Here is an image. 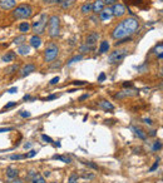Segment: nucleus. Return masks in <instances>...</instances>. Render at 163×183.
<instances>
[{"mask_svg":"<svg viewBox=\"0 0 163 183\" xmlns=\"http://www.w3.org/2000/svg\"><path fill=\"white\" fill-rule=\"evenodd\" d=\"M139 28V21L137 20L135 18H127L122 20L118 25L113 29V33H112V36L114 39L119 40V39H123V38H127V36H132L133 34L137 32Z\"/></svg>","mask_w":163,"mask_h":183,"instance_id":"obj_1","label":"nucleus"},{"mask_svg":"<svg viewBox=\"0 0 163 183\" xmlns=\"http://www.w3.org/2000/svg\"><path fill=\"white\" fill-rule=\"evenodd\" d=\"M33 14V9L30 5H26V4H21V5L17 6L13 11V15L15 19H28L32 17Z\"/></svg>","mask_w":163,"mask_h":183,"instance_id":"obj_2","label":"nucleus"},{"mask_svg":"<svg viewBox=\"0 0 163 183\" xmlns=\"http://www.w3.org/2000/svg\"><path fill=\"white\" fill-rule=\"evenodd\" d=\"M59 25H60V19L56 17V15H52V17L49 18V23H48L49 36L56 38L59 35Z\"/></svg>","mask_w":163,"mask_h":183,"instance_id":"obj_3","label":"nucleus"},{"mask_svg":"<svg viewBox=\"0 0 163 183\" xmlns=\"http://www.w3.org/2000/svg\"><path fill=\"white\" fill-rule=\"evenodd\" d=\"M47 21H48V15L47 14H41V17L38 19L36 21L33 23V33L35 35H39V34H43L44 33V29H45V25H47Z\"/></svg>","mask_w":163,"mask_h":183,"instance_id":"obj_4","label":"nucleus"},{"mask_svg":"<svg viewBox=\"0 0 163 183\" xmlns=\"http://www.w3.org/2000/svg\"><path fill=\"white\" fill-rule=\"evenodd\" d=\"M128 54V49L123 48V49H117V50L112 52L108 56V63L111 64H114V63H118L120 62L122 59L126 58V55Z\"/></svg>","mask_w":163,"mask_h":183,"instance_id":"obj_5","label":"nucleus"},{"mask_svg":"<svg viewBox=\"0 0 163 183\" xmlns=\"http://www.w3.org/2000/svg\"><path fill=\"white\" fill-rule=\"evenodd\" d=\"M58 53H59V49L55 44H49L48 48L44 52V60L45 62H53L58 56Z\"/></svg>","mask_w":163,"mask_h":183,"instance_id":"obj_6","label":"nucleus"},{"mask_svg":"<svg viewBox=\"0 0 163 183\" xmlns=\"http://www.w3.org/2000/svg\"><path fill=\"white\" fill-rule=\"evenodd\" d=\"M112 13L114 17L117 18H122L124 14H126V8L122 4H114V6H113L112 9Z\"/></svg>","mask_w":163,"mask_h":183,"instance_id":"obj_7","label":"nucleus"},{"mask_svg":"<svg viewBox=\"0 0 163 183\" xmlns=\"http://www.w3.org/2000/svg\"><path fill=\"white\" fill-rule=\"evenodd\" d=\"M99 39V34L98 33H90L87 35L85 38V45H89V47H94L96 43Z\"/></svg>","mask_w":163,"mask_h":183,"instance_id":"obj_8","label":"nucleus"},{"mask_svg":"<svg viewBox=\"0 0 163 183\" xmlns=\"http://www.w3.org/2000/svg\"><path fill=\"white\" fill-rule=\"evenodd\" d=\"M17 5V0H1L0 1V8L4 10H9Z\"/></svg>","mask_w":163,"mask_h":183,"instance_id":"obj_9","label":"nucleus"},{"mask_svg":"<svg viewBox=\"0 0 163 183\" xmlns=\"http://www.w3.org/2000/svg\"><path fill=\"white\" fill-rule=\"evenodd\" d=\"M34 70H35V65H34V64H26V65H24L21 68L20 75H21V77H26V75L30 74Z\"/></svg>","mask_w":163,"mask_h":183,"instance_id":"obj_10","label":"nucleus"},{"mask_svg":"<svg viewBox=\"0 0 163 183\" xmlns=\"http://www.w3.org/2000/svg\"><path fill=\"white\" fill-rule=\"evenodd\" d=\"M29 44H30V47H33V48L38 49V48H39L40 45H41V39H40V36H39V35H33L32 38H30Z\"/></svg>","mask_w":163,"mask_h":183,"instance_id":"obj_11","label":"nucleus"},{"mask_svg":"<svg viewBox=\"0 0 163 183\" xmlns=\"http://www.w3.org/2000/svg\"><path fill=\"white\" fill-rule=\"evenodd\" d=\"M113 17V13H112V9L108 8V9H103L100 11V19L102 20H109Z\"/></svg>","mask_w":163,"mask_h":183,"instance_id":"obj_12","label":"nucleus"},{"mask_svg":"<svg viewBox=\"0 0 163 183\" xmlns=\"http://www.w3.org/2000/svg\"><path fill=\"white\" fill-rule=\"evenodd\" d=\"M104 8V3L103 0H96V3L93 4V8H92V11L94 13H100Z\"/></svg>","mask_w":163,"mask_h":183,"instance_id":"obj_13","label":"nucleus"},{"mask_svg":"<svg viewBox=\"0 0 163 183\" xmlns=\"http://www.w3.org/2000/svg\"><path fill=\"white\" fill-rule=\"evenodd\" d=\"M30 53V47L28 44H21L18 47V54L20 55H28Z\"/></svg>","mask_w":163,"mask_h":183,"instance_id":"obj_14","label":"nucleus"},{"mask_svg":"<svg viewBox=\"0 0 163 183\" xmlns=\"http://www.w3.org/2000/svg\"><path fill=\"white\" fill-rule=\"evenodd\" d=\"M131 129H132V131H133V132L135 133V134L138 136V138H141L142 140H146V139H147V134H146V133L142 131L141 128H138V127H134V125H132V127H131Z\"/></svg>","mask_w":163,"mask_h":183,"instance_id":"obj_15","label":"nucleus"},{"mask_svg":"<svg viewBox=\"0 0 163 183\" xmlns=\"http://www.w3.org/2000/svg\"><path fill=\"white\" fill-rule=\"evenodd\" d=\"M19 176V171L15 169V168H11V167H9V168H6V177L10 178V180H15Z\"/></svg>","mask_w":163,"mask_h":183,"instance_id":"obj_16","label":"nucleus"},{"mask_svg":"<svg viewBox=\"0 0 163 183\" xmlns=\"http://www.w3.org/2000/svg\"><path fill=\"white\" fill-rule=\"evenodd\" d=\"M15 59V53L14 52H8L6 54H4L1 56V60L5 63H9V62H13V60Z\"/></svg>","mask_w":163,"mask_h":183,"instance_id":"obj_17","label":"nucleus"},{"mask_svg":"<svg viewBox=\"0 0 163 183\" xmlns=\"http://www.w3.org/2000/svg\"><path fill=\"white\" fill-rule=\"evenodd\" d=\"M99 107H102V108L105 109V110H113V109H114V105H113L111 102H108V100H100L99 102Z\"/></svg>","mask_w":163,"mask_h":183,"instance_id":"obj_18","label":"nucleus"},{"mask_svg":"<svg viewBox=\"0 0 163 183\" xmlns=\"http://www.w3.org/2000/svg\"><path fill=\"white\" fill-rule=\"evenodd\" d=\"M19 30L23 33V34H26V33H29V30H30V24L28 21H23L19 24Z\"/></svg>","mask_w":163,"mask_h":183,"instance_id":"obj_19","label":"nucleus"},{"mask_svg":"<svg viewBox=\"0 0 163 183\" xmlns=\"http://www.w3.org/2000/svg\"><path fill=\"white\" fill-rule=\"evenodd\" d=\"M32 182L33 183H45V178L40 173H35L32 177Z\"/></svg>","mask_w":163,"mask_h":183,"instance_id":"obj_20","label":"nucleus"},{"mask_svg":"<svg viewBox=\"0 0 163 183\" xmlns=\"http://www.w3.org/2000/svg\"><path fill=\"white\" fill-rule=\"evenodd\" d=\"M108 50H109V43L107 40H103L100 43V47H99V53L103 54V53H107Z\"/></svg>","mask_w":163,"mask_h":183,"instance_id":"obj_21","label":"nucleus"},{"mask_svg":"<svg viewBox=\"0 0 163 183\" xmlns=\"http://www.w3.org/2000/svg\"><path fill=\"white\" fill-rule=\"evenodd\" d=\"M53 158L54 159H58V161H62L64 163H70V158L69 157H67V155H58V154H55V155H53Z\"/></svg>","mask_w":163,"mask_h":183,"instance_id":"obj_22","label":"nucleus"},{"mask_svg":"<svg viewBox=\"0 0 163 183\" xmlns=\"http://www.w3.org/2000/svg\"><path fill=\"white\" fill-rule=\"evenodd\" d=\"M92 8H93V4H90V3L84 4V5L82 6V13H83V14H88V13H90V11H92Z\"/></svg>","mask_w":163,"mask_h":183,"instance_id":"obj_23","label":"nucleus"},{"mask_svg":"<svg viewBox=\"0 0 163 183\" xmlns=\"http://www.w3.org/2000/svg\"><path fill=\"white\" fill-rule=\"evenodd\" d=\"M18 69H19V65H17V64H14V65H11V67H9V68H6V74H13V73H15V72H18Z\"/></svg>","mask_w":163,"mask_h":183,"instance_id":"obj_24","label":"nucleus"},{"mask_svg":"<svg viewBox=\"0 0 163 183\" xmlns=\"http://www.w3.org/2000/svg\"><path fill=\"white\" fill-rule=\"evenodd\" d=\"M78 180H79V176L77 173H72L69 180H68V183H78Z\"/></svg>","mask_w":163,"mask_h":183,"instance_id":"obj_25","label":"nucleus"},{"mask_svg":"<svg viewBox=\"0 0 163 183\" xmlns=\"http://www.w3.org/2000/svg\"><path fill=\"white\" fill-rule=\"evenodd\" d=\"M161 148H162V142H161V140H156L154 144H153V147H152V151L153 152H158Z\"/></svg>","mask_w":163,"mask_h":183,"instance_id":"obj_26","label":"nucleus"},{"mask_svg":"<svg viewBox=\"0 0 163 183\" xmlns=\"http://www.w3.org/2000/svg\"><path fill=\"white\" fill-rule=\"evenodd\" d=\"M60 4H62V8L67 9V8H69L73 4V0H60Z\"/></svg>","mask_w":163,"mask_h":183,"instance_id":"obj_27","label":"nucleus"},{"mask_svg":"<svg viewBox=\"0 0 163 183\" xmlns=\"http://www.w3.org/2000/svg\"><path fill=\"white\" fill-rule=\"evenodd\" d=\"M25 36L24 35H21V36H18V38H15L14 39V43L17 44V45H21V44H24V41H25Z\"/></svg>","mask_w":163,"mask_h":183,"instance_id":"obj_28","label":"nucleus"},{"mask_svg":"<svg viewBox=\"0 0 163 183\" xmlns=\"http://www.w3.org/2000/svg\"><path fill=\"white\" fill-rule=\"evenodd\" d=\"M132 40V36H127V38H123V39H119L118 41H116V47H118L120 44H124V43H128V41Z\"/></svg>","mask_w":163,"mask_h":183,"instance_id":"obj_29","label":"nucleus"},{"mask_svg":"<svg viewBox=\"0 0 163 183\" xmlns=\"http://www.w3.org/2000/svg\"><path fill=\"white\" fill-rule=\"evenodd\" d=\"M23 158H26L25 154H13V155H10V159H13V161H18V159H23Z\"/></svg>","mask_w":163,"mask_h":183,"instance_id":"obj_30","label":"nucleus"},{"mask_svg":"<svg viewBox=\"0 0 163 183\" xmlns=\"http://www.w3.org/2000/svg\"><path fill=\"white\" fill-rule=\"evenodd\" d=\"M87 167H89V168H92V169H96L98 171V166L96 164V163H93V162H83Z\"/></svg>","mask_w":163,"mask_h":183,"instance_id":"obj_31","label":"nucleus"},{"mask_svg":"<svg viewBox=\"0 0 163 183\" xmlns=\"http://www.w3.org/2000/svg\"><path fill=\"white\" fill-rule=\"evenodd\" d=\"M160 161H161V159H160V158H157V161L154 162V164L149 168V172H154V171H156V169L158 168V166H160Z\"/></svg>","mask_w":163,"mask_h":183,"instance_id":"obj_32","label":"nucleus"},{"mask_svg":"<svg viewBox=\"0 0 163 183\" xmlns=\"http://www.w3.org/2000/svg\"><path fill=\"white\" fill-rule=\"evenodd\" d=\"M19 116L21 118H29L32 114H30V112H28V110H21V112H19Z\"/></svg>","mask_w":163,"mask_h":183,"instance_id":"obj_33","label":"nucleus"},{"mask_svg":"<svg viewBox=\"0 0 163 183\" xmlns=\"http://www.w3.org/2000/svg\"><path fill=\"white\" fill-rule=\"evenodd\" d=\"M82 58H83L82 55H75L74 58H72L69 62H68V64H73V63H75V62H79V60H82Z\"/></svg>","mask_w":163,"mask_h":183,"instance_id":"obj_34","label":"nucleus"},{"mask_svg":"<svg viewBox=\"0 0 163 183\" xmlns=\"http://www.w3.org/2000/svg\"><path fill=\"white\" fill-rule=\"evenodd\" d=\"M92 49H93V47H89V45H83V47H80V52L87 53V52L92 50Z\"/></svg>","mask_w":163,"mask_h":183,"instance_id":"obj_35","label":"nucleus"},{"mask_svg":"<svg viewBox=\"0 0 163 183\" xmlns=\"http://www.w3.org/2000/svg\"><path fill=\"white\" fill-rule=\"evenodd\" d=\"M41 139H43L44 142H47V143H53V139L50 138V137H48L47 134H43V136H41Z\"/></svg>","mask_w":163,"mask_h":183,"instance_id":"obj_36","label":"nucleus"},{"mask_svg":"<svg viewBox=\"0 0 163 183\" xmlns=\"http://www.w3.org/2000/svg\"><path fill=\"white\" fill-rule=\"evenodd\" d=\"M17 104V102H10V103H8V104H5L4 105V108H3V110H5V109H9V108H13V107Z\"/></svg>","mask_w":163,"mask_h":183,"instance_id":"obj_37","label":"nucleus"},{"mask_svg":"<svg viewBox=\"0 0 163 183\" xmlns=\"http://www.w3.org/2000/svg\"><path fill=\"white\" fill-rule=\"evenodd\" d=\"M41 1L45 4H56V3H60V0H41Z\"/></svg>","mask_w":163,"mask_h":183,"instance_id":"obj_38","label":"nucleus"},{"mask_svg":"<svg viewBox=\"0 0 163 183\" xmlns=\"http://www.w3.org/2000/svg\"><path fill=\"white\" fill-rule=\"evenodd\" d=\"M56 98H58V95H56V94H53V95H49V97L44 98L43 100H53V99H56Z\"/></svg>","mask_w":163,"mask_h":183,"instance_id":"obj_39","label":"nucleus"},{"mask_svg":"<svg viewBox=\"0 0 163 183\" xmlns=\"http://www.w3.org/2000/svg\"><path fill=\"white\" fill-rule=\"evenodd\" d=\"M35 154H36V151H30L28 154H25V157H26V158H32V157H34Z\"/></svg>","mask_w":163,"mask_h":183,"instance_id":"obj_40","label":"nucleus"},{"mask_svg":"<svg viewBox=\"0 0 163 183\" xmlns=\"http://www.w3.org/2000/svg\"><path fill=\"white\" fill-rule=\"evenodd\" d=\"M82 177L85 178V180H87V178H89V180H93V178H94V174H90V173L87 174V173H84V174H82Z\"/></svg>","mask_w":163,"mask_h":183,"instance_id":"obj_41","label":"nucleus"},{"mask_svg":"<svg viewBox=\"0 0 163 183\" xmlns=\"http://www.w3.org/2000/svg\"><path fill=\"white\" fill-rule=\"evenodd\" d=\"M58 82H59V77H54V78H53V79H52V80L49 82V83H50L52 85H54V84H56V83H58Z\"/></svg>","mask_w":163,"mask_h":183,"instance_id":"obj_42","label":"nucleus"},{"mask_svg":"<svg viewBox=\"0 0 163 183\" xmlns=\"http://www.w3.org/2000/svg\"><path fill=\"white\" fill-rule=\"evenodd\" d=\"M87 82H84V80H77V82H73V84L74 85H84Z\"/></svg>","mask_w":163,"mask_h":183,"instance_id":"obj_43","label":"nucleus"},{"mask_svg":"<svg viewBox=\"0 0 163 183\" xmlns=\"http://www.w3.org/2000/svg\"><path fill=\"white\" fill-rule=\"evenodd\" d=\"M23 100H35V98H32L30 97V95H24V97H23Z\"/></svg>","mask_w":163,"mask_h":183,"instance_id":"obj_44","label":"nucleus"},{"mask_svg":"<svg viewBox=\"0 0 163 183\" xmlns=\"http://www.w3.org/2000/svg\"><path fill=\"white\" fill-rule=\"evenodd\" d=\"M117 0H103L104 4H107V5H112V4H114Z\"/></svg>","mask_w":163,"mask_h":183,"instance_id":"obj_45","label":"nucleus"},{"mask_svg":"<svg viewBox=\"0 0 163 183\" xmlns=\"http://www.w3.org/2000/svg\"><path fill=\"white\" fill-rule=\"evenodd\" d=\"M104 79H105V74L104 73H100V75L98 77V82H103Z\"/></svg>","mask_w":163,"mask_h":183,"instance_id":"obj_46","label":"nucleus"},{"mask_svg":"<svg viewBox=\"0 0 163 183\" xmlns=\"http://www.w3.org/2000/svg\"><path fill=\"white\" fill-rule=\"evenodd\" d=\"M8 92H9L10 94H14L15 92H18V88L17 87H13V88H10V89H8Z\"/></svg>","mask_w":163,"mask_h":183,"instance_id":"obj_47","label":"nucleus"},{"mask_svg":"<svg viewBox=\"0 0 163 183\" xmlns=\"http://www.w3.org/2000/svg\"><path fill=\"white\" fill-rule=\"evenodd\" d=\"M13 131V128H0V133H4V132H10Z\"/></svg>","mask_w":163,"mask_h":183,"instance_id":"obj_48","label":"nucleus"},{"mask_svg":"<svg viewBox=\"0 0 163 183\" xmlns=\"http://www.w3.org/2000/svg\"><path fill=\"white\" fill-rule=\"evenodd\" d=\"M123 87H124V88H127V87H133V83H132V82H126V83H123Z\"/></svg>","mask_w":163,"mask_h":183,"instance_id":"obj_49","label":"nucleus"},{"mask_svg":"<svg viewBox=\"0 0 163 183\" xmlns=\"http://www.w3.org/2000/svg\"><path fill=\"white\" fill-rule=\"evenodd\" d=\"M143 122H144L146 124H148V125H152V120H151L149 118H144V119H143Z\"/></svg>","mask_w":163,"mask_h":183,"instance_id":"obj_50","label":"nucleus"},{"mask_svg":"<svg viewBox=\"0 0 163 183\" xmlns=\"http://www.w3.org/2000/svg\"><path fill=\"white\" fill-rule=\"evenodd\" d=\"M88 97H89V94H83L82 97L79 98V100H80V102H82V100H85V99H88Z\"/></svg>","mask_w":163,"mask_h":183,"instance_id":"obj_51","label":"nucleus"},{"mask_svg":"<svg viewBox=\"0 0 163 183\" xmlns=\"http://www.w3.org/2000/svg\"><path fill=\"white\" fill-rule=\"evenodd\" d=\"M9 183H24V181H21V180H17V178H15V180H13V181L9 182Z\"/></svg>","mask_w":163,"mask_h":183,"instance_id":"obj_52","label":"nucleus"},{"mask_svg":"<svg viewBox=\"0 0 163 183\" xmlns=\"http://www.w3.org/2000/svg\"><path fill=\"white\" fill-rule=\"evenodd\" d=\"M149 136H152V137H156V136H157L156 131H151V132H149Z\"/></svg>","mask_w":163,"mask_h":183,"instance_id":"obj_53","label":"nucleus"},{"mask_svg":"<svg viewBox=\"0 0 163 183\" xmlns=\"http://www.w3.org/2000/svg\"><path fill=\"white\" fill-rule=\"evenodd\" d=\"M44 176H45V177H49V176H50V172H49V171H45V172H44Z\"/></svg>","mask_w":163,"mask_h":183,"instance_id":"obj_54","label":"nucleus"},{"mask_svg":"<svg viewBox=\"0 0 163 183\" xmlns=\"http://www.w3.org/2000/svg\"><path fill=\"white\" fill-rule=\"evenodd\" d=\"M25 148H26V149H28V148H30V147H32V144H30V143H26L25 144V146H24Z\"/></svg>","mask_w":163,"mask_h":183,"instance_id":"obj_55","label":"nucleus"},{"mask_svg":"<svg viewBox=\"0 0 163 183\" xmlns=\"http://www.w3.org/2000/svg\"><path fill=\"white\" fill-rule=\"evenodd\" d=\"M53 183H55V182H53Z\"/></svg>","mask_w":163,"mask_h":183,"instance_id":"obj_56","label":"nucleus"},{"mask_svg":"<svg viewBox=\"0 0 163 183\" xmlns=\"http://www.w3.org/2000/svg\"><path fill=\"white\" fill-rule=\"evenodd\" d=\"M87 183H89V182H87Z\"/></svg>","mask_w":163,"mask_h":183,"instance_id":"obj_57","label":"nucleus"}]
</instances>
